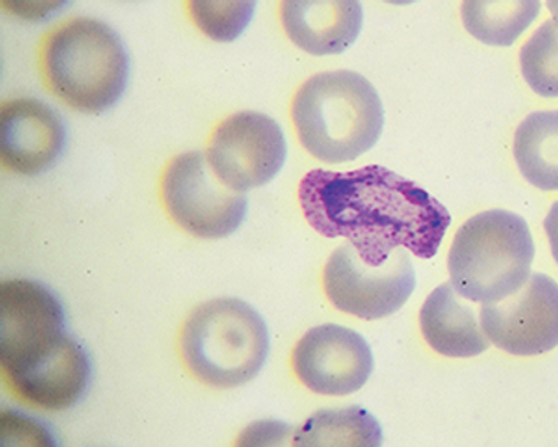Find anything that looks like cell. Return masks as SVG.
Masks as SVG:
<instances>
[{"mask_svg":"<svg viewBox=\"0 0 558 447\" xmlns=\"http://www.w3.org/2000/svg\"><path fill=\"white\" fill-rule=\"evenodd\" d=\"M298 196L313 230L331 240L345 238L375 267L386 265L400 247L432 259L452 221L425 189L381 166L313 170L299 183Z\"/></svg>","mask_w":558,"mask_h":447,"instance_id":"6da1fadb","label":"cell"},{"mask_svg":"<svg viewBox=\"0 0 558 447\" xmlns=\"http://www.w3.org/2000/svg\"><path fill=\"white\" fill-rule=\"evenodd\" d=\"M292 119L299 141L318 161L356 160L380 141L384 107L365 76L351 71L318 73L298 89Z\"/></svg>","mask_w":558,"mask_h":447,"instance_id":"7a4b0ae2","label":"cell"},{"mask_svg":"<svg viewBox=\"0 0 558 447\" xmlns=\"http://www.w3.org/2000/svg\"><path fill=\"white\" fill-rule=\"evenodd\" d=\"M43 71L48 87L69 107L101 113L123 96L131 58L111 26L77 17L49 34L43 48Z\"/></svg>","mask_w":558,"mask_h":447,"instance_id":"3957f363","label":"cell"},{"mask_svg":"<svg viewBox=\"0 0 558 447\" xmlns=\"http://www.w3.org/2000/svg\"><path fill=\"white\" fill-rule=\"evenodd\" d=\"M535 243L515 213L488 210L468 220L453 238L448 271L458 294L495 304L521 290L531 275Z\"/></svg>","mask_w":558,"mask_h":447,"instance_id":"277c9868","label":"cell"},{"mask_svg":"<svg viewBox=\"0 0 558 447\" xmlns=\"http://www.w3.org/2000/svg\"><path fill=\"white\" fill-rule=\"evenodd\" d=\"M184 364L198 380L218 389L251 382L266 365L270 335L260 313L238 298L198 305L181 335Z\"/></svg>","mask_w":558,"mask_h":447,"instance_id":"5b68a950","label":"cell"},{"mask_svg":"<svg viewBox=\"0 0 558 447\" xmlns=\"http://www.w3.org/2000/svg\"><path fill=\"white\" fill-rule=\"evenodd\" d=\"M162 198L172 220L203 240L232 235L246 218V196L219 181L203 152L183 153L169 162Z\"/></svg>","mask_w":558,"mask_h":447,"instance_id":"8992f818","label":"cell"},{"mask_svg":"<svg viewBox=\"0 0 558 447\" xmlns=\"http://www.w3.org/2000/svg\"><path fill=\"white\" fill-rule=\"evenodd\" d=\"M324 291L338 311L359 319L391 316L410 300L416 287L415 268L405 247L380 267L368 266L351 243L332 253L323 273Z\"/></svg>","mask_w":558,"mask_h":447,"instance_id":"52a82bcc","label":"cell"},{"mask_svg":"<svg viewBox=\"0 0 558 447\" xmlns=\"http://www.w3.org/2000/svg\"><path fill=\"white\" fill-rule=\"evenodd\" d=\"M288 157L282 128L262 112L243 111L223 119L209 142L207 158L219 181L235 192L267 185Z\"/></svg>","mask_w":558,"mask_h":447,"instance_id":"ba28073f","label":"cell"},{"mask_svg":"<svg viewBox=\"0 0 558 447\" xmlns=\"http://www.w3.org/2000/svg\"><path fill=\"white\" fill-rule=\"evenodd\" d=\"M61 301L41 282L14 278L0 286V364L3 374L28 364L66 335Z\"/></svg>","mask_w":558,"mask_h":447,"instance_id":"9c48e42d","label":"cell"},{"mask_svg":"<svg viewBox=\"0 0 558 447\" xmlns=\"http://www.w3.org/2000/svg\"><path fill=\"white\" fill-rule=\"evenodd\" d=\"M488 340L511 355H541L558 346V285L535 273L521 290L481 307Z\"/></svg>","mask_w":558,"mask_h":447,"instance_id":"30bf717a","label":"cell"},{"mask_svg":"<svg viewBox=\"0 0 558 447\" xmlns=\"http://www.w3.org/2000/svg\"><path fill=\"white\" fill-rule=\"evenodd\" d=\"M292 364L299 380L314 394L348 396L371 379L375 358L361 333L327 323L299 340Z\"/></svg>","mask_w":558,"mask_h":447,"instance_id":"8fae6325","label":"cell"},{"mask_svg":"<svg viewBox=\"0 0 558 447\" xmlns=\"http://www.w3.org/2000/svg\"><path fill=\"white\" fill-rule=\"evenodd\" d=\"M66 146L62 118L35 98H16L0 108V161L20 176H38Z\"/></svg>","mask_w":558,"mask_h":447,"instance_id":"7c38bea8","label":"cell"},{"mask_svg":"<svg viewBox=\"0 0 558 447\" xmlns=\"http://www.w3.org/2000/svg\"><path fill=\"white\" fill-rule=\"evenodd\" d=\"M20 399L38 409L63 411L86 395L92 379L87 351L66 333L37 360L4 374Z\"/></svg>","mask_w":558,"mask_h":447,"instance_id":"4fadbf2b","label":"cell"},{"mask_svg":"<svg viewBox=\"0 0 558 447\" xmlns=\"http://www.w3.org/2000/svg\"><path fill=\"white\" fill-rule=\"evenodd\" d=\"M362 3L356 0H287L281 20L287 36L314 57L348 51L361 36Z\"/></svg>","mask_w":558,"mask_h":447,"instance_id":"5bb4252c","label":"cell"},{"mask_svg":"<svg viewBox=\"0 0 558 447\" xmlns=\"http://www.w3.org/2000/svg\"><path fill=\"white\" fill-rule=\"evenodd\" d=\"M451 282L437 287L421 310V329L427 345L450 358L481 355L490 347L481 311L461 300Z\"/></svg>","mask_w":558,"mask_h":447,"instance_id":"9a60e30c","label":"cell"},{"mask_svg":"<svg viewBox=\"0 0 558 447\" xmlns=\"http://www.w3.org/2000/svg\"><path fill=\"white\" fill-rule=\"evenodd\" d=\"M518 168L541 191H558V111L533 112L514 136Z\"/></svg>","mask_w":558,"mask_h":447,"instance_id":"2e32d148","label":"cell"},{"mask_svg":"<svg viewBox=\"0 0 558 447\" xmlns=\"http://www.w3.org/2000/svg\"><path fill=\"white\" fill-rule=\"evenodd\" d=\"M537 0H468L461 7L463 26L492 47H511L539 16Z\"/></svg>","mask_w":558,"mask_h":447,"instance_id":"e0dca14e","label":"cell"},{"mask_svg":"<svg viewBox=\"0 0 558 447\" xmlns=\"http://www.w3.org/2000/svg\"><path fill=\"white\" fill-rule=\"evenodd\" d=\"M295 446H367L383 444L380 422L361 406L322 410L293 435Z\"/></svg>","mask_w":558,"mask_h":447,"instance_id":"ac0fdd59","label":"cell"},{"mask_svg":"<svg viewBox=\"0 0 558 447\" xmlns=\"http://www.w3.org/2000/svg\"><path fill=\"white\" fill-rule=\"evenodd\" d=\"M521 71L527 86L542 97H558V24L547 20L521 49Z\"/></svg>","mask_w":558,"mask_h":447,"instance_id":"d6986e66","label":"cell"},{"mask_svg":"<svg viewBox=\"0 0 558 447\" xmlns=\"http://www.w3.org/2000/svg\"><path fill=\"white\" fill-rule=\"evenodd\" d=\"M257 2H191L194 24L217 43H232L252 23Z\"/></svg>","mask_w":558,"mask_h":447,"instance_id":"ffe728a7","label":"cell"},{"mask_svg":"<svg viewBox=\"0 0 558 447\" xmlns=\"http://www.w3.org/2000/svg\"><path fill=\"white\" fill-rule=\"evenodd\" d=\"M3 416H7L10 424H12L10 435L26 436L34 445H53V442L49 439L51 435H49L48 431L45 430L41 424H38L37 421L29 420L24 415H16V412H3Z\"/></svg>","mask_w":558,"mask_h":447,"instance_id":"44dd1931","label":"cell"},{"mask_svg":"<svg viewBox=\"0 0 558 447\" xmlns=\"http://www.w3.org/2000/svg\"><path fill=\"white\" fill-rule=\"evenodd\" d=\"M66 3H49V2H3V7H10L13 13L20 14L27 19L47 17L48 14L58 13V10Z\"/></svg>","mask_w":558,"mask_h":447,"instance_id":"7402d4cb","label":"cell"},{"mask_svg":"<svg viewBox=\"0 0 558 447\" xmlns=\"http://www.w3.org/2000/svg\"><path fill=\"white\" fill-rule=\"evenodd\" d=\"M545 230L549 238L553 257L558 263V202L551 206L545 220Z\"/></svg>","mask_w":558,"mask_h":447,"instance_id":"603a6c76","label":"cell"},{"mask_svg":"<svg viewBox=\"0 0 558 447\" xmlns=\"http://www.w3.org/2000/svg\"><path fill=\"white\" fill-rule=\"evenodd\" d=\"M547 8L550 9L553 20L558 24V2H547Z\"/></svg>","mask_w":558,"mask_h":447,"instance_id":"cb8c5ba5","label":"cell"}]
</instances>
